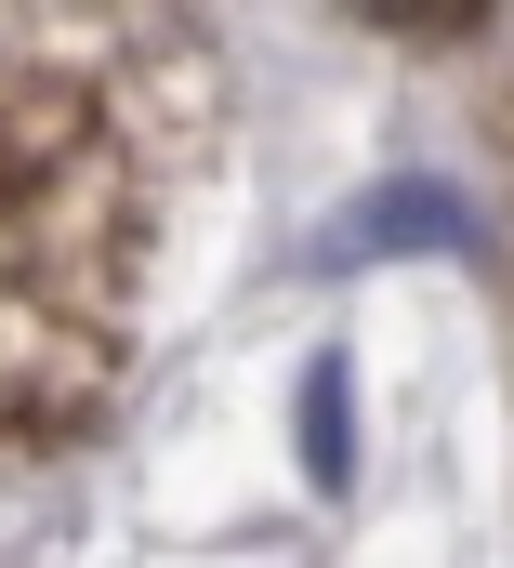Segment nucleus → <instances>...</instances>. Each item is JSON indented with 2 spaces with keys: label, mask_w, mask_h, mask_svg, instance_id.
I'll list each match as a JSON object with an SVG mask.
<instances>
[{
  "label": "nucleus",
  "mask_w": 514,
  "mask_h": 568,
  "mask_svg": "<svg viewBox=\"0 0 514 568\" xmlns=\"http://www.w3.org/2000/svg\"><path fill=\"white\" fill-rule=\"evenodd\" d=\"M489 265V199L449 172H383L317 225V265Z\"/></svg>",
  "instance_id": "nucleus-1"
},
{
  "label": "nucleus",
  "mask_w": 514,
  "mask_h": 568,
  "mask_svg": "<svg viewBox=\"0 0 514 568\" xmlns=\"http://www.w3.org/2000/svg\"><path fill=\"white\" fill-rule=\"evenodd\" d=\"M106 106H93V80H66V67H13L0 80V225H27L80 159H106Z\"/></svg>",
  "instance_id": "nucleus-2"
},
{
  "label": "nucleus",
  "mask_w": 514,
  "mask_h": 568,
  "mask_svg": "<svg viewBox=\"0 0 514 568\" xmlns=\"http://www.w3.org/2000/svg\"><path fill=\"white\" fill-rule=\"evenodd\" d=\"M290 436H304V476L343 503V489H357V449H370V424H357V357H343V344H317V357H304Z\"/></svg>",
  "instance_id": "nucleus-3"
},
{
  "label": "nucleus",
  "mask_w": 514,
  "mask_h": 568,
  "mask_svg": "<svg viewBox=\"0 0 514 568\" xmlns=\"http://www.w3.org/2000/svg\"><path fill=\"white\" fill-rule=\"evenodd\" d=\"M370 27H383V40H489L502 13H489V0H370Z\"/></svg>",
  "instance_id": "nucleus-4"
}]
</instances>
